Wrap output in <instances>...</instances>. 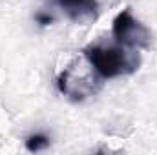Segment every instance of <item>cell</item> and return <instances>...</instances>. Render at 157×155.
<instances>
[{
	"label": "cell",
	"mask_w": 157,
	"mask_h": 155,
	"mask_svg": "<svg viewBox=\"0 0 157 155\" xmlns=\"http://www.w3.org/2000/svg\"><path fill=\"white\" fill-rule=\"evenodd\" d=\"M35 20L39 22L40 26H49L53 22V17L51 15H46V13H37L35 15Z\"/></svg>",
	"instance_id": "5"
},
{
	"label": "cell",
	"mask_w": 157,
	"mask_h": 155,
	"mask_svg": "<svg viewBox=\"0 0 157 155\" xmlns=\"http://www.w3.org/2000/svg\"><path fill=\"white\" fill-rule=\"evenodd\" d=\"M113 39L117 44L128 49H148L152 46V33L150 29L141 24L130 9H122L113 20L112 28Z\"/></svg>",
	"instance_id": "2"
},
{
	"label": "cell",
	"mask_w": 157,
	"mask_h": 155,
	"mask_svg": "<svg viewBox=\"0 0 157 155\" xmlns=\"http://www.w3.org/2000/svg\"><path fill=\"white\" fill-rule=\"evenodd\" d=\"M84 57L90 62L91 70L101 78H115L130 75L139 70L141 57L133 51H128L124 46H102L91 44L84 49Z\"/></svg>",
	"instance_id": "1"
},
{
	"label": "cell",
	"mask_w": 157,
	"mask_h": 155,
	"mask_svg": "<svg viewBox=\"0 0 157 155\" xmlns=\"http://www.w3.org/2000/svg\"><path fill=\"white\" fill-rule=\"evenodd\" d=\"M57 6L78 24H86L97 17L99 4L97 0H55Z\"/></svg>",
	"instance_id": "3"
},
{
	"label": "cell",
	"mask_w": 157,
	"mask_h": 155,
	"mask_svg": "<svg viewBox=\"0 0 157 155\" xmlns=\"http://www.w3.org/2000/svg\"><path fill=\"white\" fill-rule=\"evenodd\" d=\"M49 146V139L42 133H35V135H29L26 139V148L31 152V153H37L40 150H46Z\"/></svg>",
	"instance_id": "4"
}]
</instances>
